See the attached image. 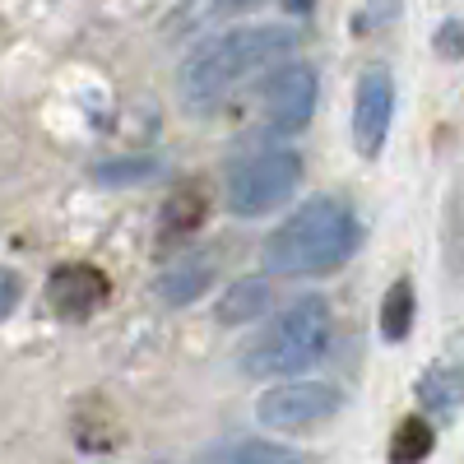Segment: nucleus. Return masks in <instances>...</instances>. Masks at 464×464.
I'll use <instances>...</instances> for the list:
<instances>
[{
	"label": "nucleus",
	"instance_id": "obj_1",
	"mask_svg": "<svg viewBox=\"0 0 464 464\" xmlns=\"http://www.w3.org/2000/svg\"><path fill=\"white\" fill-rule=\"evenodd\" d=\"M297 33L293 28H237L214 37L209 47H200L181 70V102L209 116L223 102H232V93L246 89L256 74H265L269 65H279L284 56H293Z\"/></svg>",
	"mask_w": 464,
	"mask_h": 464
},
{
	"label": "nucleus",
	"instance_id": "obj_2",
	"mask_svg": "<svg viewBox=\"0 0 464 464\" xmlns=\"http://www.w3.org/2000/svg\"><path fill=\"white\" fill-rule=\"evenodd\" d=\"M358 214L339 196L306 200L288 223H279L265 242V265L275 275H330L358 251Z\"/></svg>",
	"mask_w": 464,
	"mask_h": 464
},
{
	"label": "nucleus",
	"instance_id": "obj_3",
	"mask_svg": "<svg viewBox=\"0 0 464 464\" xmlns=\"http://www.w3.org/2000/svg\"><path fill=\"white\" fill-rule=\"evenodd\" d=\"M330 306L325 297H297L288 312L269 325L251 348H246V376H293V372H306L325 348H330Z\"/></svg>",
	"mask_w": 464,
	"mask_h": 464
},
{
	"label": "nucleus",
	"instance_id": "obj_4",
	"mask_svg": "<svg viewBox=\"0 0 464 464\" xmlns=\"http://www.w3.org/2000/svg\"><path fill=\"white\" fill-rule=\"evenodd\" d=\"M297 181H302V163L293 149H256L227 172V209L242 218L269 214L293 196Z\"/></svg>",
	"mask_w": 464,
	"mask_h": 464
},
{
	"label": "nucleus",
	"instance_id": "obj_5",
	"mask_svg": "<svg viewBox=\"0 0 464 464\" xmlns=\"http://www.w3.org/2000/svg\"><path fill=\"white\" fill-rule=\"evenodd\" d=\"M334 409H339V395L330 391V385L288 381V385H279V391L260 395L256 418L275 432H306V428H321L325 418H334Z\"/></svg>",
	"mask_w": 464,
	"mask_h": 464
},
{
	"label": "nucleus",
	"instance_id": "obj_6",
	"mask_svg": "<svg viewBox=\"0 0 464 464\" xmlns=\"http://www.w3.org/2000/svg\"><path fill=\"white\" fill-rule=\"evenodd\" d=\"M316 111V70L312 65H269L265 74V116L275 130H302Z\"/></svg>",
	"mask_w": 464,
	"mask_h": 464
},
{
	"label": "nucleus",
	"instance_id": "obj_7",
	"mask_svg": "<svg viewBox=\"0 0 464 464\" xmlns=\"http://www.w3.org/2000/svg\"><path fill=\"white\" fill-rule=\"evenodd\" d=\"M111 297V279L93 265H61L47 279V306L65 321H84Z\"/></svg>",
	"mask_w": 464,
	"mask_h": 464
},
{
	"label": "nucleus",
	"instance_id": "obj_8",
	"mask_svg": "<svg viewBox=\"0 0 464 464\" xmlns=\"http://www.w3.org/2000/svg\"><path fill=\"white\" fill-rule=\"evenodd\" d=\"M391 111H395V84L385 70H367L358 84V107H353V140L362 159H376L385 130H391Z\"/></svg>",
	"mask_w": 464,
	"mask_h": 464
},
{
	"label": "nucleus",
	"instance_id": "obj_9",
	"mask_svg": "<svg viewBox=\"0 0 464 464\" xmlns=\"http://www.w3.org/2000/svg\"><path fill=\"white\" fill-rule=\"evenodd\" d=\"M205 209H209V196H205V186H200V181H186V186H177L172 196H168V205H163V227H159V242H163V246L186 242L190 232H196V227L205 223Z\"/></svg>",
	"mask_w": 464,
	"mask_h": 464
},
{
	"label": "nucleus",
	"instance_id": "obj_10",
	"mask_svg": "<svg viewBox=\"0 0 464 464\" xmlns=\"http://www.w3.org/2000/svg\"><path fill=\"white\" fill-rule=\"evenodd\" d=\"M214 251H200V256H186V260H177L168 275L159 279V297L168 302V306H186V302H196V297H205V288L214 284Z\"/></svg>",
	"mask_w": 464,
	"mask_h": 464
},
{
	"label": "nucleus",
	"instance_id": "obj_11",
	"mask_svg": "<svg viewBox=\"0 0 464 464\" xmlns=\"http://www.w3.org/2000/svg\"><path fill=\"white\" fill-rule=\"evenodd\" d=\"M418 400H422V409L450 418L464 404V362H437V367H428V372H422V381H418Z\"/></svg>",
	"mask_w": 464,
	"mask_h": 464
},
{
	"label": "nucleus",
	"instance_id": "obj_12",
	"mask_svg": "<svg viewBox=\"0 0 464 464\" xmlns=\"http://www.w3.org/2000/svg\"><path fill=\"white\" fill-rule=\"evenodd\" d=\"M196 464H306V459L288 446H269V441H227V446L205 450Z\"/></svg>",
	"mask_w": 464,
	"mask_h": 464
},
{
	"label": "nucleus",
	"instance_id": "obj_13",
	"mask_svg": "<svg viewBox=\"0 0 464 464\" xmlns=\"http://www.w3.org/2000/svg\"><path fill=\"white\" fill-rule=\"evenodd\" d=\"M265 306H269V284L265 279H237L218 302V321L223 325H246V321H260Z\"/></svg>",
	"mask_w": 464,
	"mask_h": 464
},
{
	"label": "nucleus",
	"instance_id": "obj_14",
	"mask_svg": "<svg viewBox=\"0 0 464 464\" xmlns=\"http://www.w3.org/2000/svg\"><path fill=\"white\" fill-rule=\"evenodd\" d=\"M432 446H437V437L428 428V418H404L391 437V464H422L432 455Z\"/></svg>",
	"mask_w": 464,
	"mask_h": 464
},
{
	"label": "nucleus",
	"instance_id": "obj_15",
	"mask_svg": "<svg viewBox=\"0 0 464 464\" xmlns=\"http://www.w3.org/2000/svg\"><path fill=\"white\" fill-rule=\"evenodd\" d=\"M409 325H413V288H409V279H400L381 302V334L400 343L409 334Z\"/></svg>",
	"mask_w": 464,
	"mask_h": 464
},
{
	"label": "nucleus",
	"instance_id": "obj_16",
	"mask_svg": "<svg viewBox=\"0 0 464 464\" xmlns=\"http://www.w3.org/2000/svg\"><path fill=\"white\" fill-rule=\"evenodd\" d=\"M74 441L84 450H116V422L111 413H98V404L74 409Z\"/></svg>",
	"mask_w": 464,
	"mask_h": 464
},
{
	"label": "nucleus",
	"instance_id": "obj_17",
	"mask_svg": "<svg viewBox=\"0 0 464 464\" xmlns=\"http://www.w3.org/2000/svg\"><path fill=\"white\" fill-rule=\"evenodd\" d=\"M446 256H450V269L464 279V177L455 181L450 209H446Z\"/></svg>",
	"mask_w": 464,
	"mask_h": 464
},
{
	"label": "nucleus",
	"instance_id": "obj_18",
	"mask_svg": "<svg viewBox=\"0 0 464 464\" xmlns=\"http://www.w3.org/2000/svg\"><path fill=\"white\" fill-rule=\"evenodd\" d=\"M159 172V159L153 153H135V159H111V163H98V181H107V186H126V181H144V177H153Z\"/></svg>",
	"mask_w": 464,
	"mask_h": 464
},
{
	"label": "nucleus",
	"instance_id": "obj_19",
	"mask_svg": "<svg viewBox=\"0 0 464 464\" xmlns=\"http://www.w3.org/2000/svg\"><path fill=\"white\" fill-rule=\"evenodd\" d=\"M437 52L446 61H464V19H450L437 28Z\"/></svg>",
	"mask_w": 464,
	"mask_h": 464
},
{
	"label": "nucleus",
	"instance_id": "obj_20",
	"mask_svg": "<svg viewBox=\"0 0 464 464\" xmlns=\"http://www.w3.org/2000/svg\"><path fill=\"white\" fill-rule=\"evenodd\" d=\"M19 293H24V288H19V275H14V269H0V321L14 312Z\"/></svg>",
	"mask_w": 464,
	"mask_h": 464
},
{
	"label": "nucleus",
	"instance_id": "obj_21",
	"mask_svg": "<svg viewBox=\"0 0 464 464\" xmlns=\"http://www.w3.org/2000/svg\"><path fill=\"white\" fill-rule=\"evenodd\" d=\"M395 10H400V5H395V0H376V10H367V14H358V33H362V28H376L381 19H391Z\"/></svg>",
	"mask_w": 464,
	"mask_h": 464
},
{
	"label": "nucleus",
	"instance_id": "obj_22",
	"mask_svg": "<svg viewBox=\"0 0 464 464\" xmlns=\"http://www.w3.org/2000/svg\"><path fill=\"white\" fill-rule=\"evenodd\" d=\"M284 5H288L293 14H306V10H312V0H284Z\"/></svg>",
	"mask_w": 464,
	"mask_h": 464
},
{
	"label": "nucleus",
	"instance_id": "obj_23",
	"mask_svg": "<svg viewBox=\"0 0 464 464\" xmlns=\"http://www.w3.org/2000/svg\"><path fill=\"white\" fill-rule=\"evenodd\" d=\"M223 5H232V10H246V5H260V0H223Z\"/></svg>",
	"mask_w": 464,
	"mask_h": 464
}]
</instances>
